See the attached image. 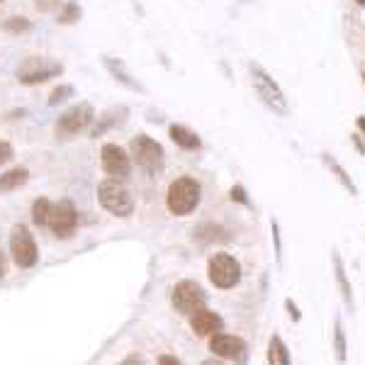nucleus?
Listing matches in <instances>:
<instances>
[{"instance_id":"obj_27","label":"nucleus","mask_w":365,"mask_h":365,"mask_svg":"<svg viewBox=\"0 0 365 365\" xmlns=\"http://www.w3.org/2000/svg\"><path fill=\"white\" fill-rule=\"evenodd\" d=\"M120 365H144V358L137 356V353H132V356L127 358L125 363H120Z\"/></svg>"},{"instance_id":"obj_8","label":"nucleus","mask_w":365,"mask_h":365,"mask_svg":"<svg viewBox=\"0 0 365 365\" xmlns=\"http://www.w3.org/2000/svg\"><path fill=\"white\" fill-rule=\"evenodd\" d=\"M251 76H253V88H256V93H258V98L263 100V103L268 105L273 113H278V115H285L287 113V103H285V96H282V91L278 86L273 83V78L263 71L261 66H256L253 63L251 66Z\"/></svg>"},{"instance_id":"obj_7","label":"nucleus","mask_w":365,"mask_h":365,"mask_svg":"<svg viewBox=\"0 0 365 365\" xmlns=\"http://www.w3.org/2000/svg\"><path fill=\"white\" fill-rule=\"evenodd\" d=\"M46 227L51 229L56 239H71L78 229V212H76L71 200H61V202L51 205L49 212V222Z\"/></svg>"},{"instance_id":"obj_23","label":"nucleus","mask_w":365,"mask_h":365,"mask_svg":"<svg viewBox=\"0 0 365 365\" xmlns=\"http://www.w3.org/2000/svg\"><path fill=\"white\" fill-rule=\"evenodd\" d=\"M13 156H15L13 146H10L8 141H0V166H3V163H8Z\"/></svg>"},{"instance_id":"obj_33","label":"nucleus","mask_w":365,"mask_h":365,"mask_svg":"<svg viewBox=\"0 0 365 365\" xmlns=\"http://www.w3.org/2000/svg\"><path fill=\"white\" fill-rule=\"evenodd\" d=\"M363 78H365V76H363Z\"/></svg>"},{"instance_id":"obj_26","label":"nucleus","mask_w":365,"mask_h":365,"mask_svg":"<svg viewBox=\"0 0 365 365\" xmlns=\"http://www.w3.org/2000/svg\"><path fill=\"white\" fill-rule=\"evenodd\" d=\"M158 365H182V363L175 356H161L158 358Z\"/></svg>"},{"instance_id":"obj_32","label":"nucleus","mask_w":365,"mask_h":365,"mask_svg":"<svg viewBox=\"0 0 365 365\" xmlns=\"http://www.w3.org/2000/svg\"><path fill=\"white\" fill-rule=\"evenodd\" d=\"M0 3H5V0H0Z\"/></svg>"},{"instance_id":"obj_24","label":"nucleus","mask_w":365,"mask_h":365,"mask_svg":"<svg viewBox=\"0 0 365 365\" xmlns=\"http://www.w3.org/2000/svg\"><path fill=\"white\" fill-rule=\"evenodd\" d=\"M51 8H61L58 0H37V10H51Z\"/></svg>"},{"instance_id":"obj_1","label":"nucleus","mask_w":365,"mask_h":365,"mask_svg":"<svg viewBox=\"0 0 365 365\" xmlns=\"http://www.w3.org/2000/svg\"><path fill=\"white\" fill-rule=\"evenodd\" d=\"M200 197H202L200 182L195 178H190V175H182V178H175L170 182L166 205L175 217H185V215H190V212H195V207L200 205Z\"/></svg>"},{"instance_id":"obj_14","label":"nucleus","mask_w":365,"mask_h":365,"mask_svg":"<svg viewBox=\"0 0 365 365\" xmlns=\"http://www.w3.org/2000/svg\"><path fill=\"white\" fill-rule=\"evenodd\" d=\"M29 180V170L25 166L10 168L8 173L0 175V192H15L17 187H22Z\"/></svg>"},{"instance_id":"obj_13","label":"nucleus","mask_w":365,"mask_h":365,"mask_svg":"<svg viewBox=\"0 0 365 365\" xmlns=\"http://www.w3.org/2000/svg\"><path fill=\"white\" fill-rule=\"evenodd\" d=\"M190 327H192V331H195L197 336H212V334L222 331L225 322H222L220 314H215V312L202 307V309H197L195 314H190Z\"/></svg>"},{"instance_id":"obj_10","label":"nucleus","mask_w":365,"mask_h":365,"mask_svg":"<svg viewBox=\"0 0 365 365\" xmlns=\"http://www.w3.org/2000/svg\"><path fill=\"white\" fill-rule=\"evenodd\" d=\"M100 163H103V170L108 173V178L125 180L132 173V158L120 144H113V141L100 149Z\"/></svg>"},{"instance_id":"obj_20","label":"nucleus","mask_w":365,"mask_h":365,"mask_svg":"<svg viewBox=\"0 0 365 365\" xmlns=\"http://www.w3.org/2000/svg\"><path fill=\"white\" fill-rule=\"evenodd\" d=\"M58 10H61V13H58V22H61V25H73V22H78L81 8H78V3H76V0H68V3H63Z\"/></svg>"},{"instance_id":"obj_16","label":"nucleus","mask_w":365,"mask_h":365,"mask_svg":"<svg viewBox=\"0 0 365 365\" xmlns=\"http://www.w3.org/2000/svg\"><path fill=\"white\" fill-rule=\"evenodd\" d=\"M125 117H127V108H115V110H110V113H105L98 120V127L93 129V137H100V134L108 132L110 127L122 125V122H125Z\"/></svg>"},{"instance_id":"obj_9","label":"nucleus","mask_w":365,"mask_h":365,"mask_svg":"<svg viewBox=\"0 0 365 365\" xmlns=\"http://www.w3.org/2000/svg\"><path fill=\"white\" fill-rule=\"evenodd\" d=\"M210 280L215 282V287L220 290H229L241 280V266L234 256L229 253H217L210 258Z\"/></svg>"},{"instance_id":"obj_30","label":"nucleus","mask_w":365,"mask_h":365,"mask_svg":"<svg viewBox=\"0 0 365 365\" xmlns=\"http://www.w3.org/2000/svg\"><path fill=\"white\" fill-rule=\"evenodd\" d=\"M202 365H222V363H215V361H207V363H202Z\"/></svg>"},{"instance_id":"obj_19","label":"nucleus","mask_w":365,"mask_h":365,"mask_svg":"<svg viewBox=\"0 0 365 365\" xmlns=\"http://www.w3.org/2000/svg\"><path fill=\"white\" fill-rule=\"evenodd\" d=\"M105 66L110 68V73L115 76L117 81H120V83H125L127 88H132V91H139V86H137V81H132L127 76V71L122 68V63L120 61H115V58H105Z\"/></svg>"},{"instance_id":"obj_18","label":"nucleus","mask_w":365,"mask_h":365,"mask_svg":"<svg viewBox=\"0 0 365 365\" xmlns=\"http://www.w3.org/2000/svg\"><path fill=\"white\" fill-rule=\"evenodd\" d=\"M49 212H51V202L46 197H37L32 202V222L37 227H46L49 222Z\"/></svg>"},{"instance_id":"obj_11","label":"nucleus","mask_w":365,"mask_h":365,"mask_svg":"<svg viewBox=\"0 0 365 365\" xmlns=\"http://www.w3.org/2000/svg\"><path fill=\"white\" fill-rule=\"evenodd\" d=\"M173 307L180 312V314H195L197 309L205 307V302H207V295L202 292V287L197 285V282L192 280H182L178 285L173 287Z\"/></svg>"},{"instance_id":"obj_17","label":"nucleus","mask_w":365,"mask_h":365,"mask_svg":"<svg viewBox=\"0 0 365 365\" xmlns=\"http://www.w3.org/2000/svg\"><path fill=\"white\" fill-rule=\"evenodd\" d=\"M268 363L270 365H290V353H287L285 344H282L278 336H273V341H270V346H268Z\"/></svg>"},{"instance_id":"obj_4","label":"nucleus","mask_w":365,"mask_h":365,"mask_svg":"<svg viewBox=\"0 0 365 365\" xmlns=\"http://www.w3.org/2000/svg\"><path fill=\"white\" fill-rule=\"evenodd\" d=\"M63 73V66L49 56H29L17 66V81L22 86H39Z\"/></svg>"},{"instance_id":"obj_22","label":"nucleus","mask_w":365,"mask_h":365,"mask_svg":"<svg viewBox=\"0 0 365 365\" xmlns=\"http://www.w3.org/2000/svg\"><path fill=\"white\" fill-rule=\"evenodd\" d=\"M76 96V91H73V86H58L51 91V96H49V105H58V103H66L68 98H73Z\"/></svg>"},{"instance_id":"obj_6","label":"nucleus","mask_w":365,"mask_h":365,"mask_svg":"<svg viewBox=\"0 0 365 365\" xmlns=\"http://www.w3.org/2000/svg\"><path fill=\"white\" fill-rule=\"evenodd\" d=\"M10 253L17 268H32L39 261V249L34 244V237L25 225H15L10 234Z\"/></svg>"},{"instance_id":"obj_3","label":"nucleus","mask_w":365,"mask_h":365,"mask_svg":"<svg viewBox=\"0 0 365 365\" xmlns=\"http://www.w3.org/2000/svg\"><path fill=\"white\" fill-rule=\"evenodd\" d=\"M98 200L110 215L115 217H129L134 212V197L129 187L117 178H105L98 185Z\"/></svg>"},{"instance_id":"obj_12","label":"nucleus","mask_w":365,"mask_h":365,"mask_svg":"<svg viewBox=\"0 0 365 365\" xmlns=\"http://www.w3.org/2000/svg\"><path fill=\"white\" fill-rule=\"evenodd\" d=\"M244 349H246L244 341L239 336H232V334L217 331V334H212V339H210V351L220 358H239L241 353H244Z\"/></svg>"},{"instance_id":"obj_21","label":"nucleus","mask_w":365,"mask_h":365,"mask_svg":"<svg viewBox=\"0 0 365 365\" xmlns=\"http://www.w3.org/2000/svg\"><path fill=\"white\" fill-rule=\"evenodd\" d=\"M3 29L10 34H22L32 29V22H29L27 17H8V20L3 22Z\"/></svg>"},{"instance_id":"obj_2","label":"nucleus","mask_w":365,"mask_h":365,"mask_svg":"<svg viewBox=\"0 0 365 365\" xmlns=\"http://www.w3.org/2000/svg\"><path fill=\"white\" fill-rule=\"evenodd\" d=\"M129 158L137 163V168L144 170L146 175H156L163 170V161H166V154H163V146L158 144L156 139L146 137V134H137L132 141H129Z\"/></svg>"},{"instance_id":"obj_28","label":"nucleus","mask_w":365,"mask_h":365,"mask_svg":"<svg viewBox=\"0 0 365 365\" xmlns=\"http://www.w3.org/2000/svg\"><path fill=\"white\" fill-rule=\"evenodd\" d=\"M5 275V263H3V256H0V278Z\"/></svg>"},{"instance_id":"obj_29","label":"nucleus","mask_w":365,"mask_h":365,"mask_svg":"<svg viewBox=\"0 0 365 365\" xmlns=\"http://www.w3.org/2000/svg\"><path fill=\"white\" fill-rule=\"evenodd\" d=\"M358 127H361L363 132H365V117H361V120H358Z\"/></svg>"},{"instance_id":"obj_25","label":"nucleus","mask_w":365,"mask_h":365,"mask_svg":"<svg viewBox=\"0 0 365 365\" xmlns=\"http://www.w3.org/2000/svg\"><path fill=\"white\" fill-rule=\"evenodd\" d=\"M232 200H237V202H244L246 205V195H244V187H232Z\"/></svg>"},{"instance_id":"obj_5","label":"nucleus","mask_w":365,"mask_h":365,"mask_svg":"<svg viewBox=\"0 0 365 365\" xmlns=\"http://www.w3.org/2000/svg\"><path fill=\"white\" fill-rule=\"evenodd\" d=\"M93 120H96V110H93L91 103H78L73 105V108H68L66 113L56 120V137H76L78 132H83L93 125Z\"/></svg>"},{"instance_id":"obj_15","label":"nucleus","mask_w":365,"mask_h":365,"mask_svg":"<svg viewBox=\"0 0 365 365\" xmlns=\"http://www.w3.org/2000/svg\"><path fill=\"white\" fill-rule=\"evenodd\" d=\"M168 134H170V139H173L175 144L180 146V149H185V151L200 149V137H197L195 132H192V129H187V127H182V125H170Z\"/></svg>"},{"instance_id":"obj_31","label":"nucleus","mask_w":365,"mask_h":365,"mask_svg":"<svg viewBox=\"0 0 365 365\" xmlns=\"http://www.w3.org/2000/svg\"><path fill=\"white\" fill-rule=\"evenodd\" d=\"M356 3H358V5H365V0H356Z\"/></svg>"}]
</instances>
